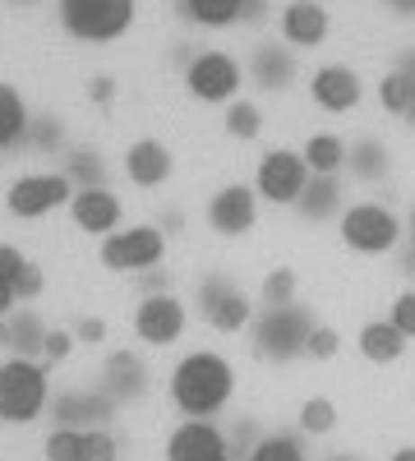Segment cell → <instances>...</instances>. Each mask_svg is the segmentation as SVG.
<instances>
[{
    "mask_svg": "<svg viewBox=\"0 0 415 461\" xmlns=\"http://www.w3.org/2000/svg\"><path fill=\"white\" fill-rule=\"evenodd\" d=\"M226 461H231V456H226Z\"/></svg>",
    "mask_w": 415,
    "mask_h": 461,
    "instance_id": "ee69618b",
    "label": "cell"
},
{
    "mask_svg": "<svg viewBox=\"0 0 415 461\" xmlns=\"http://www.w3.org/2000/svg\"><path fill=\"white\" fill-rule=\"evenodd\" d=\"M199 304H203V319L217 332H240V328L254 323V300L231 277H208L203 291H199Z\"/></svg>",
    "mask_w": 415,
    "mask_h": 461,
    "instance_id": "7c38bea8",
    "label": "cell"
},
{
    "mask_svg": "<svg viewBox=\"0 0 415 461\" xmlns=\"http://www.w3.org/2000/svg\"><path fill=\"white\" fill-rule=\"evenodd\" d=\"M56 14L74 42L106 47V42H116V37L130 32L134 0H56Z\"/></svg>",
    "mask_w": 415,
    "mask_h": 461,
    "instance_id": "277c9868",
    "label": "cell"
},
{
    "mask_svg": "<svg viewBox=\"0 0 415 461\" xmlns=\"http://www.w3.org/2000/svg\"><path fill=\"white\" fill-rule=\"evenodd\" d=\"M185 323H190V314H185V304L171 291L143 295L139 310H134V337L143 346H171V341H180Z\"/></svg>",
    "mask_w": 415,
    "mask_h": 461,
    "instance_id": "30bf717a",
    "label": "cell"
},
{
    "mask_svg": "<svg viewBox=\"0 0 415 461\" xmlns=\"http://www.w3.org/2000/svg\"><path fill=\"white\" fill-rule=\"evenodd\" d=\"M231 397H236V369L217 351H190L171 369V402L180 415L208 420L231 406Z\"/></svg>",
    "mask_w": 415,
    "mask_h": 461,
    "instance_id": "6da1fadb",
    "label": "cell"
},
{
    "mask_svg": "<svg viewBox=\"0 0 415 461\" xmlns=\"http://www.w3.org/2000/svg\"><path fill=\"white\" fill-rule=\"evenodd\" d=\"M337 230H342V245L351 254H365V258H379L388 249H397L401 240V221L392 208L374 203V199H360L351 208H342V217H337Z\"/></svg>",
    "mask_w": 415,
    "mask_h": 461,
    "instance_id": "5b68a950",
    "label": "cell"
},
{
    "mask_svg": "<svg viewBox=\"0 0 415 461\" xmlns=\"http://www.w3.org/2000/svg\"><path fill=\"white\" fill-rule=\"evenodd\" d=\"M74 199V180L65 171H28L5 189V208L19 221H37V217H51L60 208H69Z\"/></svg>",
    "mask_w": 415,
    "mask_h": 461,
    "instance_id": "ba28073f",
    "label": "cell"
},
{
    "mask_svg": "<svg viewBox=\"0 0 415 461\" xmlns=\"http://www.w3.org/2000/svg\"><path fill=\"white\" fill-rule=\"evenodd\" d=\"M392 461H415V447H401V452H392Z\"/></svg>",
    "mask_w": 415,
    "mask_h": 461,
    "instance_id": "ab89813d",
    "label": "cell"
},
{
    "mask_svg": "<svg viewBox=\"0 0 415 461\" xmlns=\"http://www.w3.org/2000/svg\"><path fill=\"white\" fill-rule=\"evenodd\" d=\"M245 84V69L236 56H226V51H203L190 60V69H185V88H190V97L199 102H212V106H226V102H236Z\"/></svg>",
    "mask_w": 415,
    "mask_h": 461,
    "instance_id": "9c48e42d",
    "label": "cell"
},
{
    "mask_svg": "<svg viewBox=\"0 0 415 461\" xmlns=\"http://www.w3.org/2000/svg\"><path fill=\"white\" fill-rule=\"evenodd\" d=\"M388 323H392L406 341L415 337V291H401V295L392 300V314H388Z\"/></svg>",
    "mask_w": 415,
    "mask_h": 461,
    "instance_id": "836d02e7",
    "label": "cell"
},
{
    "mask_svg": "<svg viewBox=\"0 0 415 461\" xmlns=\"http://www.w3.org/2000/svg\"><path fill=\"white\" fill-rule=\"evenodd\" d=\"M28 254L14 249V245H0V319H10L19 310V273H23Z\"/></svg>",
    "mask_w": 415,
    "mask_h": 461,
    "instance_id": "603a6c76",
    "label": "cell"
},
{
    "mask_svg": "<svg viewBox=\"0 0 415 461\" xmlns=\"http://www.w3.org/2000/svg\"><path fill=\"white\" fill-rule=\"evenodd\" d=\"M356 346H360V356H365L369 365H397V360L406 356V337H401L388 319L365 323L360 337H356Z\"/></svg>",
    "mask_w": 415,
    "mask_h": 461,
    "instance_id": "ac0fdd59",
    "label": "cell"
},
{
    "mask_svg": "<svg viewBox=\"0 0 415 461\" xmlns=\"http://www.w3.org/2000/svg\"><path fill=\"white\" fill-rule=\"evenodd\" d=\"M249 461H310V452L291 434H268V438H258L249 447Z\"/></svg>",
    "mask_w": 415,
    "mask_h": 461,
    "instance_id": "83f0119b",
    "label": "cell"
},
{
    "mask_svg": "<svg viewBox=\"0 0 415 461\" xmlns=\"http://www.w3.org/2000/svg\"><path fill=\"white\" fill-rule=\"evenodd\" d=\"M37 143H60V125H42L37 130Z\"/></svg>",
    "mask_w": 415,
    "mask_h": 461,
    "instance_id": "74e56055",
    "label": "cell"
},
{
    "mask_svg": "<svg viewBox=\"0 0 415 461\" xmlns=\"http://www.w3.org/2000/svg\"><path fill=\"white\" fill-rule=\"evenodd\" d=\"M300 429L305 434H332L337 429V406L328 402V397H310L305 406H300Z\"/></svg>",
    "mask_w": 415,
    "mask_h": 461,
    "instance_id": "4dcf8cb0",
    "label": "cell"
},
{
    "mask_svg": "<svg viewBox=\"0 0 415 461\" xmlns=\"http://www.w3.org/2000/svg\"><path fill=\"white\" fill-rule=\"evenodd\" d=\"M258 130H263V111L254 106V102H226V134L231 139H258Z\"/></svg>",
    "mask_w": 415,
    "mask_h": 461,
    "instance_id": "f546056e",
    "label": "cell"
},
{
    "mask_svg": "<svg viewBox=\"0 0 415 461\" xmlns=\"http://www.w3.org/2000/svg\"><path fill=\"white\" fill-rule=\"evenodd\" d=\"M106 388H111V397H121V402H130V397L143 393V369H139V360H134L130 351L111 356V365H106Z\"/></svg>",
    "mask_w": 415,
    "mask_h": 461,
    "instance_id": "d4e9b609",
    "label": "cell"
},
{
    "mask_svg": "<svg viewBox=\"0 0 415 461\" xmlns=\"http://www.w3.org/2000/svg\"><path fill=\"white\" fill-rule=\"evenodd\" d=\"M74 337L93 346V341H102V337H106V323H102V319H84V323H79V332H74Z\"/></svg>",
    "mask_w": 415,
    "mask_h": 461,
    "instance_id": "8d00e7d4",
    "label": "cell"
},
{
    "mask_svg": "<svg viewBox=\"0 0 415 461\" xmlns=\"http://www.w3.org/2000/svg\"><path fill=\"white\" fill-rule=\"evenodd\" d=\"M254 351L268 356V360H291V356H305V341L314 332V314L305 304H263L254 310Z\"/></svg>",
    "mask_w": 415,
    "mask_h": 461,
    "instance_id": "3957f363",
    "label": "cell"
},
{
    "mask_svg": "<svg viewBox=\"0 0 415 461\" xmlns=\"http://www.w3.org/2000/svg\"><path fill=\"white\" fill-rule=\"evenodd\" d=\"M60 420H65V425H74V429H79V425H97V420H106V411H111V397H88V393H69L60 406Z\"/></svg>",
    "mask_w": 415,
    "mask_h": 461,
    "instance_id": "4316f807",
    "label": "cell"
},
{
    "mask_svg": "<svg viewBox=\"0 0 415 461\" xmlns=\"http://www.w3.org/2000/svg\"><path fill=\"white\" fill-rule=\"evenodd\" d=\"M410 240H415V208H410ZM410 263H415V249H410Z\"/></svg>",
    "mask_w": 415,
    "mask_h": 461,
    "instance_id": "b9f144b4",
    "label": "cell"
},
{
    "mask_svg": "<svg viewBox=\"0 0 415 461\" xmlns=\"http://www.w3.org/2000/svg\"><path fill=\"white\" fill-rule=\"evenodd\" d=\"M51 402L47 365L32 356H10L0 365V420L5 425H32Z\"/></svg>",
    "mask_w": 415,
    "mask_h": 461,
    "instance_id": "7a4b0ae2",
    "label": "cell"
},
{
    "mask_svg": "<svg viewBox=\"0 0 415 461\" xmlns=\"http://www.w3.org/2000/svg\"><path fill=\"white\" fill-rule=\"evenodd\" d=\"M69 221L84 230V236L106 240L116 226H125V208L121 199L111 194L106 185H74V199H69Z\"/></svg>",
    "mask_w": 415,
    "mask_h": 461,
    "instance_id": "8fae6325",
    "label": "cell"
},
{
    "mask_svg": "<svg viewBox=\"0 0 415 461\" xmlns=\"http://www.w3.org/2000/svg\"><path fill=\"white\" fill-rule=\"evenodd\" d=\"M176 171V158H171V148L162 139H134L125 148V176L130 185L139 189H162Z\"/></svg>",
    "mask_w": 415,
    "mask_h": 461,
    "instance_id": "2e32d148",
    "label": "cell"
},
{
    "mask_svg": "<svg viewBox=\"0 0 415 461\" xmlns=\"http://www.w3.org/2000/svg\"><path fill=\"white\" fill-rule=\"evenodd\" d=\"M300 158H305V167H310V176H337L347 167V158H351V143L342 139V134H310V143L300 148Z\"/></svg>",
    "mask_w": 415,
    "mask_h": 461,
    "instance_id": "d6986e66",
    "label": "cell"
},
{
    "mask_svg": "<svg viewBox=\"0 0 415 461\" xmlns=\"http://www.w3.org/2000/svg\"><path fill=\"white\" fill-rule=\"evenodd\" d=\"M106 273H148L167 258V230L153 221H134V226H116L97 249Z\"/></svg>",
    "mask_w": 415,
    "mask_h": 461,
    "instance_id": "8992f818",
    "label": "cell"
},
{
    "mask_svg": "<svg viewBox=\"0 0 415 461\" xmlns=\"http://www.w3.org/2000/svg\"><path fill=\"white\" fill-rule=\"evenodd\" d=\"M249 5H258V0H249Z\"/></svg>",
    "mask_w": 415,
    "mask_h": 461,
    "instance_id": "7bdbcfd3",
    "label": "cell"
},
{
    "mask_svg": "<svg viewBox=\"0 0 415 461\" xmlns=\"http://www.w3.org/2000/svg\"><path fill=\"white\" fill-rule=\"evenodd\" d=\"M337 351H342V337H337V328L314 323V332H310V341H305V356H314V360H332Z\"/></svg>",
    "mask_w": 415,
    "mask_h": 461,
    "instance_id": "d6a6232c",
    "label": "cell"
},
{
    "mask_svg": "<svg viewBox=\"0 0 415 461\" xmlns=\"http://www.w3.org/2000/svg\"><path fill=\"white\" fill-rule=\"evenodd\" d=\"M69 346H74V337H69V332H47V337H42V351H37V356H42L47 365H56V360H65V356H69Z\"/></svg>",
    "mask_w": 415,
    "mask_h": 461,
    "instance_id": "d590c367",
    "label": "cell"
},
{
    "mask_svg": "<svg viewBox=\"0 0 415 461\" xmlns=\"http://www.w3.org/2000/svg\"><path fill=\"white\" fill-rule=\"evenodd\" d=\"M282 32L291 47H319L328 37V10L319 0H291L282 10Z\"/></svg>",
    "mask_w": 415,
    "mask_h": 461,
    "instance_id": "e0dca14e",
    "label": "cell"
},
{
    "mask_svg": "<svg viewBox=\"0 0 415 461\" xmlns=\"http://www.w3.org/2000/svg\"><path fill=\"white\" fill-rule=\"evenodd\" d=\"M310 185V167L300 152L291 148H268L254 167V194L258 203H273V208H295L300 194Z\"/></svg>",
    "mask_w": 415,
    "mask_h": 461,
    "instance_id": "52a82bcc",
    "label": "cell"
},
{
    "mask_svg": "<svg viewBox=\"0 0 415 461\" xmlns=\"http://www.w3.org/2000/svg\"><path fill=\"white\" fill-rule=\"evenodd\" d=\"M88 456H93V429L60 425L47 438V461H88Z\"/></svg>",
    "mask_w": 415,
    "mask_h": 461,
    "instance_id": "484cf974",
    "label": "cell"
},
{
    "mask_svg": "<svg viewBox=\"0 0 415 461\" xmlns=\"http://www.w3.org/2000/svg\"><path fill=\"white\" fill-rule=\"evenodd\" d=\"M295 208L305 212V217H314V221L332 217L337 208H342V189H337V176H310V185H305V194H300Z\"/></svg>",
    "mask_w": 415,
    "mask_h": 461,
    "instance_id": "7402d4cb",
    "label": "cell"
},
{
    "mask_svg": "<svg viewBox=\"0 0 415 461\" xmlns=\"http://www.w3.org/2000/svg\"><path fill=\"white\" fill-rule=\"evenodd\" d=\"M249 74H254V84L258 88H286L295 79V56L286 47H258L254 60H249Z\"/></svg>",
    "mask_w": 415,
    "mask_h": 461,
    "instance_id": "ffe728a7",
    "label": "cell"
},
{
    "mask_svg": "<svg viewBox=\"0 0 415 461\" xmlns=\"http://www.w3.org/2000/svg\"><path fill=\"white\" fill-rule=\"evenodd\" d=\"M254 221H258L254 185H226V189H217V194L208 199V226L217 230V236H226V240L249 236Z\"/></svg>",
    "mask_w": 415,
    "mask_h": 461,
    "instance_id": "4fadbf2b",
    "label": "cell"
},
{
    "mask_svg": "<svg viewBox=\"0 0 415 461\" xmlns=\"http://www.w3.org/2000/svg\"><path fill=\"white\" fill-rule=\"evenodd\" d=\"M310 97L328 115H347V111L360 106L365 84H360V74L351 65H323V69H314V79H310Z\"/></svg>",
    "mask_w": 415,
    "mask_h": 461,
    "instance_id": "9a60e30c",
    "label": "cell"
},
{
    "mask_svg": "<svg viewBox=\"0 0 415 461\" xmlns=\"http://www.w3.org/2000/svg\"><path fill=\"white\" fill-rule=\"evenodd\" d=\"M42 286H47L42 267L28 258V263H23V273H19V300H37V295H42Z\"/></svg>",
    "mask_w": 415,
    "mask_h": 461,
    "instance_id": "e575fe53",
    "label": "cell"
},
{
    "mask_svg": "<svg viewBox=\"0 0 415 461\" xmlns=\"http://www.w3.org/2000/svg\"><path fill=\"white\" fill-rule=\"evenodd\" d=\"M28 125H32V115H28V102L19 97V88L0 84V152L19 148L28 139Z\"/></svg>",
    "mask_w": 415,
    "mask_h": 461,
    "instance_id": "44dd1931",
    "label": "cell"
},
{
    "mask_svg": "<svg viewBox=\"0 0 415 461\" xmlns=\"http://www.w3.org/2000/svg\"><path fill=\"white\" fill-rule=\"evenodd\" d=\"M397 10H406V14H415V0H397Z\"/></svg>",
    "mask_w": 415,
    "mask_h": 461,
    "instance_id": "60d3db41",
    "label": "cell"
},
{
    "mask_svg": "<svg viewBox=\"0 0 415 461\" xmlns=\"http://www.w3.org/2000/svg\"><path fill=\"white\" fill-rule=\"evenodd\" d=\"M249 10V0H185V14L203 28H231Z\"/></svg>",
    "mask_w": 415,
    "mask_h": 461,
    "instance_id": "cb8c5ba5",
    "label": "cell"
},
{
    "mask_svg": "<svg viewBox=\"0 0 415 461\" xmlns=\"http://www.w3.org/2000/svg\"><path fill=\"white\" fill-rule=\"evenodd\" d=\"M347 167H351V171H356L360 180H379V176L388 171V152H383V143L365 139V143H356V148H351Z\"/></svg>",
    "mask_w": 415,
    "mask_h": 461,
    "instance_id": "f1b7e54d",
    "label": "cell"
},
{
    "mask_svg": "<svg viewBox=\"0 0 415 461\" xmlns=\"http://www.w3.org/2000/svg\"><path fill=\"white\" fill-rule=\"evenodd\" d=\"M226 456H231V447H226V434L212 420H180L167 434V461H226Z\"/></svg>",
    "mask_w": 415,
    "mask_h": 461,
    "instance_id": "5bb4252c",
    "label": "cell"
},
{
    "mask_svg": "<svg viewBox=\"0 0 415 461\" xmlns=\"http://www.w3.org/2000/svg\"><path fill=\"white\" fill-rule=\"evenodd\" d=\"M93 97L106 102V97H111V79H93Z\"/></svg>",
    "mask_w": 415,
    "mask_h": 461,
    "instance_id": "f35d334b",
    "label": "cell"
},
{
    "mask_svg": "<svg viewBox=\"0 0 415 461\" xmlns=\"http://www.w3.org/2000/svg\"><path fill=\"white\" fill-rule=\"evenodd\" d=\"M291 300H295V273L291 267L268 273V282H263V304H291Z\"/></svg>",
    "mask_w": 415,
    "mask_h": 461,
    "instance_id": "1f68e13d",
    "label": "cell"
}]
</instances>
